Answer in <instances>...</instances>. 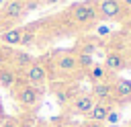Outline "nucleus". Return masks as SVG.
<instances>
[{
  "label": "nucleus",
  "mask_w": 131,
  "mask_h": 127,
  "mask_svg": "<svg viewBox=\"0 0 131 127\" xmlns=\"http://www.w3.org/2000/svg\"><path fill=\"white\" fill-rule=\"evenodd\" d=\"M4 18H8V20H18V18H23L25 16V0H8V2H4Z\"/></svg>",
  "instance_id": "nucleus-9"
},
{
  "label": "nucleus",
  "mask_w": 131,
  "mask_h": 127,
  "mask_svg": "<svg viewBox=\"0 0 131 127\" xmlns=\"http://www.w3.org/2000/svg\"><path fill=\"white\" fill-rule=\"evenodd\" d=\"M76 61H78V70L86 72V70L94 64V57H92V55H88V53H78V55H76Z\"/></svg>",
  "instance_id": "nucleus-17"
},
{
  "label": "nucleus",
  "mask_w": 131,
  "mask_h": 127,
  "mask_svg": "<svg viewBox=\"0 0 131 127\" xmlns=\"http://www.w3.org/2000/svg\"><path fill=\"white\" fill-rule=\"evenodd\" d=\"M90 94H92V98L96 102H108L111 104L115 100L113 98V82H96V84H92Z\"/></svg>",
  "instance_id": "nucleus-6"
},
{
  "label": "nucleus",
  "mask_w": 131,
  "mask_h": 127,
  "mask_svg": "<svg viewBox=\"0 0 131 127\" xmlns=\"http://www.w3.org/2000/svg\"><path fill=\"white\" fill-rule=\"evenodd\" d=\"M37 39V33H35V27H23V37H20V45L23 47H29L33 45Z\"/></svg>",
  "instance_id": "nucleus-16"
},
{
  "label": "nucleus",
  "mask_w": 131,
  "mask_h": 127,
  "mask_svg": "<svg viewBox=\"0 0 131 127\" xmlns=\"http://www.w3.org/2000/svg\"><path fill=\"white\" fill-rule=\"evenodd\" d=\"M72 20L76 23V25H80V27H90V25H94L96 20H98V12H96V6H94V2H78V4H74L72 6Z\"/></svg>",
  "instance_id": "nucleus-1"
},
{
  "label": "nucleus",
  "mask_w": 131,
  "mask_h": 127,
  "mask_svg": "<svg viewBox=\"0 0 131 127\" xmlns=\"http://www.w3.org/2000/svg\"><path fill=\"white\" fill-rule=\"evenodd\" d=\"M104 68H106L111 74L121 72L123 68H127L125 55H123V53H119V51H111V53H106V57H104Z\"/></svg>",
  "instance_id": "nucleus-10"
},
{
  "label": "nucleus",
  "mask_w": 131,
  "mask_h": 127,
  "mask_svg": "<svg viewBox=\"0 0 131 127\" xmlns=\"http://www.w3.org/2000/svg\"><path fill=\"white\" fill-rule=\"evenodd\" d=\"M121 6L125 8V12H131V0H119Z\"/></svg>",
  "instance_id": "nucleus-21"
},
{
  "label": "nucleus",
  "mask_w": 131,
  "mask_h": 127,
  "mask_svg": "<svg viewBox=\"0 0 131 127\" xmlns=\"http://www.w3.org/2000/svg\"><path fill=\"white\" fill-rule=\"evenodd\" d=\"M111 109H113V107H111L108 102H94L92 109L88 111L86 119H88V121H96V123H104V119H106V115H108Z\"/></svg>",
  "instance_id": "nucleus-13"
},
{
  "label": "nucleus",
  "mask_w": 131,
  "mask_h": 127,
  "mask_svg": "<svg viewBox=\"0 0 131 127\" xmlns=\"http://www.w3.org/2000/svg\"><path fill=\"white\" fill-rule=\"evenodd\" d=\"M55 70H57L59 74H66V76H70V74L78 72L76 53H72V51H68V53H59V55H57V59H55Z\"/></svg>",
  "instance_id": "nucleus-5"
},
{
  "label": "nucleus",
  "mask_w": 131,
  "mask_h": 127,
  "mask_svg": "<svg viewBox=\"0 0 131 127\" xmlns=\"http://www.w3.org/2000/svg\"><path fill=\"white\" fill-rule=\"evenodd\" d=\"M16 80H18V74L14 68H10V66L0 68V86L2 88H12L16 84Z\"/></svg>",
  "instance_id": "nucleus-15"
},
{
  "label": "nucleus",
  "mask_w": 131,
  "mask_h": 127,
  "mask_svg": "<svg viewBox=\"0 0 131 127\" xmlns=\"http://www.w3.org/2000/svg\"><path fill=\"white\" fill-rule=\"evenodd\" d=\"M18 127H29V125H20V121H18Z\"/></svg>",
  "instance_id": "nucleus-25"
},
{
  "label": "nucleus",
  "mask_w": 131,
  "mask_h": 127,
  "mask_svg": "<svg viewBox=\"0 0 131 127\" xmlns=\"http://www.w3.org/2000/svg\"><path fill=\"white\" fill-rule=\"evenodd\" d=\"M2 119H4V113H2V109H0V123H2Z\"/></svg>",
  "instance_id": "nucleus-24"
},
{
  "label": "nucleus",
  "mask_w": 131,
  "mask_h": 127,
  "mask_svg": "<svg viewBox=\"0 0 131 127\" xmlns=\"http://www.w3.org/2000/svg\"><path fill=\"white\" fill-rule=\"evenodd\" d=\"M33 55L29 51H23V49H14L10 51V59H8V66L10 68H16V70H25L33 64Z\"/></svg>",
  "instance_id": "nucleus-8"
},
{
  "label": "nucleus",
  "mask_w": 131,
  "mask_h": 127,
  "mask_svg": "<svg viewBox=\"0 0 131 127\" xmlns=\"http://www.w3.org/2000/svg\"><path fill=\"white\" fill-rule=\"evenodd\" d=\"M20 37H23V27H12V29L0 33V43L16 47V45H20Z\"/></svg>",
  "instance_id": "nucleus-14"
},
{
  "label": "nucleus",
  "mask_w": 131,
  "mask_h": 127,
  "mask_svg": "<svg viewBox=\"0 0 131 127\" xmlns=\"http://www.w3.org/2000/svg\"><path fill=\"white\" fill-rule=\"evenodd\" d=\"M23 78H25V84L43 88V84L47 82V68L41 61H33L29 68L23 70Z\"/></svg>",
  "instance_id": "nucleus-4"
},
{
  "label": "nucleus",
  "mask_w": 131,
  "mask_h": 127,
  "mask_svg": "<svg viewBox=\"0 0 131 127\" xmlns=\"http://www.w3.org/2000/svg\"><path fill=\"white\" fill-rule=\"evenodd\" d=\"M86 76H88V80H90L92 84H96V82H108L111 72L104 68V64H92V66L86 70Z\"/></svg>",
  "instance_id": "nucleus-12"
},
{
  "label": "nucleus",
  "mask_w": 131,
  "mask_h": 127,
  "mask_svg": "<svg viewBox=\"0 0 131 127\" xmlns=\"http://www.w3.org/2000/svg\"><path fill=\"white\" fill-rule=\"evenodd\" d=\"M98 18L104 20H123L125 18V8L121 6L119 0H94Z\"/></svg>",
  "instance_id": "nucleus-3"
},
{
  "label": "nucleus",
  "mask_w": 131,
  "mask_h": 127,
  "mask_svg": "<svg viewBox=\"0 0 131 127\" xmlns=\"http://www.w3.org/2000/svg\"><path fill=\"white\" fill-rule=\"evenodd\" d=\"M119 121H121V113H119L117 109H111L108 115H106V119H104V123H108V125H117Z\"/></svg>",
  "instance_id": "nucleus-18"
},
{
  "label": "nucleus",
  "mask_w": 131,
  "mask_h": 127,
  "mask_svg": "<svg viewBox=\"0 0 131 127\" xmlns=\"http://www.w3.org/2000/svg\"><path fill=\"white\" fill-rule=\"evenodd\" d=\"M43 4H47V6H53V4H57V2H61V0H41Z\"/></svg>",
  "instance_id": "nucleus-23"
},
{
  "label": "nucleus",
  "mask_w": 131,
  "mask_h": 127,
  "mask_svg": "<svg viewBox=\"0 0 131 127\" xmlns=\"http://www.w3.org/2000/svg\"><path fill=\"white\" fill-rule=\"evenodd\" d=\"M8 59H10V49L8 47H0V68L8 66Z\"/></svg>",
  "instance_id": "nucleus-19"
},
{
  "label": "nucleus",
  "mask_w": 131,
  "mask_h": 127,
  "mask_svg": "<svg viewBox=\"0 0 131 127\" xmlns=\"http://www.w3.org/2000/svg\"><path fill=\"white\" fill-rule=\"evenodd\" d=\"M113 98L131 100V80H127V78H117L115 84H113Z\"/></svg>",
  "instance_id": "nucleus-11"
},
{
  "label": "nucleus",
  "mask_w": 131,
  "mask_h": 127,
  "mask_svg": "<svg viewBox=\"0 0 131 127\" xmlns=\"http://www.w3.org/2000/svg\"><path fill=\"white\" fill-rule=\"evenodd\" d=\"M0 4H4V0H0Z\"/></svg>",
  "instance_id": "nucleus-26"
},
{
  "label": "nucleus",
  "mask_w": 131,
  "mask_h": 127,
  "mask_svg": "<svg viewBox=\"0 0 131 127\" xmlns=\"http://www.w3.org/2000/svg\"><path fill=\"white\" fill-rule=\"evenodd\" d=\"M0 127H18V119H14V117H4L2 123H0Z\"/></svg>",
  "instance_id": "nucleus-20"
},
{
  "label": "nucleus",
  "mask_w": 131,
  "mask_h": 127,
  "mask_svg": "<svg viewBox=\"0 0 131 127\" xmlns=\"http://www.w3.org/2000/svg\"><path fill=\"white\" fill-rule=\"evenodd\" d=\"M94 102H96V100L92 98V94H90V92L76 94V96H74V100H72V113H74V115H84V117H86Z\"/></svg>",
  "instance_id": "nucleus-7"
},
{
  "label": "nucleus",
  "mask_w": 131,
  "mask_h": 127,
  "mask_svg": "<svg viewBox=\"0 0 131 127\" xmlns=\"http://www.w3.org/2000/svg\"><path fill=\"white\" fill-rule=\"evenodd\" d=\"M41 96H43V88H37V86H31V84H20L18 90L14 92V100L23 109H35V107H39Z\"/></svg>",
  "instance_id": "nucleus-2"
},
{
  "label": "nucleus",
  "mask_w": 131,
  "mask_h": 127,
  "mask_svg": "<svg viewBox=\"0 0 131 127\" xmlns=\"http://www.w3.org/2000/svg\"><path fill=\"white\" fill-rule=\"evenodd\" d=\"M84 127H104V123H96V121H86Z\"/></svg>",
  "instance_id": "nucleus-22"
}]
</instances>
